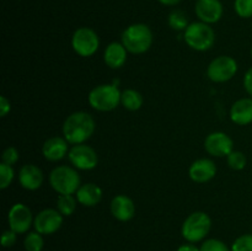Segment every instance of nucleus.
<instances>
[{
  "label": "nucleus",
  "instance_id": "obj_1",
  "mask_svg": "<svg viewBox=\"0 0 252 251\" xmlns=\"http://www.w3.org/2000/svg\"><path fill=\"white\" fill-rule=\"evenodd\" d=\"M96 129L93 116L85 111H76L69 115L63 123V137L71 145L84 144L90 139Z\"/></svg>",
  "mask_w": 252,
  "mask_h": 251
},
{
  "label": "nucleus",
  "instance_id": "obj_2",
  "mask_svg": "<svg viewBox=\"0 0 252 251\" xmlns=\"http://www.w3.org/2000/svg\"><path fill=\"white\" fill-rule=\"evenodd\" d=\"M121 42L128 53L143 54L150 49L153 44V32L145 24L129 25L121 36Z\"/></svg>",
  "mask_w": 252,
  "mask_h": 251
},
{
  "label": "nucleus",
  "instance_id": "obj_3",
  "mask_svg": "<svg viewBox=\"0 0 252 251\" xmlns=\"http://www.w3.org/2000/svg\"><path fill=\"white\" fill-rule=\"evenodd\" d=\"M121 95L122 91L115 84H101L89 93L88 101L94 110L110 112L121 105Z\"/></svg>",
  "mask_w": 252,
  "mask_h": 251
},
{
  "label": "nucleus",
  "instance_id": "obj_4",
  "mask_svg": "<svg viewBox=\"0 0 252 251\" xmlns=\"http://www.w3.org/2000/svg\"><path fill=\"white\" fill-rule=\"evenodd\" d=\"M49 185L58 194H75L81 186V179L75 167L61 165L49 174Z\"/></svg>",
  "mask_w": 252,
  "mask_h": 251
},
{
  "label": "nucleus",
  "instance_id": "obj_5",
  "mask_svg": "<svg viewBox=\"0 0 252 251\" xmlns=\"http://www.w3.org/2000/svg\"><path fill=\"white\" fill-rule=\"evenodd\" d=\"M184 39L193 51L206 52L216 43V32L206 22H192L184 31Z\"/></svg>",
  "mask_w": 252,
  "mask_h": 251
},
{
  "label": "nucleus",
  "instance_id": "obj_6",
  "mask_svg": "<svg viewBox=\"0 0 252 251\" xmlns=\"http://www.w3.org/2000/svg\"><path fill=\"white\" fill-rule=\"evenodd\" d=\"M212 228V219L206 212L197 211L189 214L181 226L182 238L187 243L197 244L207 238Z\"/></svg>",
  "mask_w": 252,
  "mask_h": 251
},
{
  "label": "nucleus",
  "instance_id": "obj_7",
  "mask_svg": "<svg viewBox=\"0 0 252 251\" xmlns=\"http://www.w3.org/2000/svg\"><path fill=\"white\" fill-rule=\"evenodd\" d=\"M71 47L78 56L89 58L98 51L100 38L90 27H79L71 36Z\"/></svg>",
  "mask_w": 252,
  "mask_h": 251
},
{
  "label": "nucleus",
  "instance_id": "obj_8",
  "mask_svg": "<svg viewBox=\"0 0 252 251\" xmlns=\"http://www.w3.org/2000/svg\"><path fill=\"white\" fill-rule=\"evenodd\" d=\"M238 62L230 56H219L214 58L207 66V76L217 84L231 80L238 73Z\"/></svg>",
  "mask_w": 252,
  "mask_h": 251
},
{
  "label": "nucleus",
  "instance_id": "obj_9",
  "mask_svg": "<svg viewBox=\"0 0 252 251\" xmlns=\"http://www.w3.org/2000/svg\"><path fill=\"white\" fill-rule=\"evenodd\" d=\"M68 157L73 167L81 171H90L98 164V155L96 150L85 143L73 145L69 150Z\"/></svg>",
  "mask_w": 252,
  "mask_h": 251
},
{
  "label": "nucleus",
  "instance_id": "obj_10",
  "mask_svg": "<svg viewBox=\"0 0 252 251\" xmlns=\"http://www.w3.org/2000/svg\"><path fill=\"white\" fill-rule=\"evenodd\" d=\"M63 225V214L54 208H46L39 212L33 220L34 230L42 235H52Z\"/></svg>",
  "mask_w": 252,
  "mask_h": 251
},
{
  "label": "nucleus",
  "instance_id": "obj_11",
  "mask_svg": "<svg viewBox=\"0 0 252 251\" xmlns=\"http://www.w3.org/2000/svg\"><path fill=\"white\" fill-rule=\"evenodd\" d=\"M33 220L34 218L31 209L24 203H15L7 214V223L10 229L17 234L27 233L31 225H33Z\"/></svg>",
  "mask_w": 252,
  "mask_h": 251
},
{
  "label": "nucleus",
  "instance_id": "obj_12",
  "mask_svg": "<svg viewBox=\"0 0 252 251\" xmlns=\"http://www.w3.org/2000/svg\"><path fill=\"white\" fill-rule=\"evenodd\" d=\"M204 150L214 157H226L234 150V140L225 132H212L204 139Z\"/></svg>",
  "mask_w": 252,
  "mask_h": 251
},
{
  "label": "nucleus",
  "instance_id": "obj_13",
  "mask_svg": "<svg viewBox=\"0 0 252 251\" xmlns=\"http://www.w3.org/2000/svg\"><path fill=\"white\" fill-rule=\"evenodd\" d=\"M217 175V165L212 159L201 157L189 165V176L196 184H206Z\"/></svg>",
  "mask_w": 252,
  "mask_h": 251
},
{
  "label": "nucleus",
  "instance_id": "obj_14",
  "mask_svg": "<svg viewBox=\"0 0 252 251\" xmlns=\"http://www.w3.org/2000/svg\"><path fill=\"white\" fill-rule=\"evenodd\" d=\"M194 12L199 21L212 25L223 16V5L219 0H197Z\"/></svg>",
  "mask_w": 252,
  "mask_h": 251
},
{
  "label": "nucleus",
  "instance_id": "obj_15",
  "mask_svg": "<svg viewBox=\"0 0 252 251\" xmlns=\"http://www.w3.org/2000/svg\"><path fill=\"white\" fill-rule=\"evenodd\" d=\"M69 143L64 137H51L42 145V154L44 159L51 162L59 161L69 154Z\"/></svg>",
  "mask_w": 252,
  "mask_h": 251
},
{
  "label": "nucleus",
  "instance_id": "obj_16",
  "mask_svg": "<svg viewBox=\"0 0 252 251\" xmlns=\"http://www.w3.org/2000/svg\"><path fill=\"white\" fill-rule=\"evenodd\" d=\"M111 214L118 221H129L135 216V204L126 194H117L110 203Z\"/></svg>",
  "mask_w": 252,
  "mask_h": 251
},
{
  "label": "nucleus",
  "instance_id": "obj_17",
  "mask_svg": "<svg viewBox=\"0 0 252 251\" xmlns=\"http://www.w3.org/2000/svg\"><path fill=\"white\" fill-rule=\"evenodd\" d=\"M19 182L22 188L27 191H36L43 184V172L37 165L25 164L20 169Z\"/></svg>",
  "mask_w": 252,
  "mask_h": 251
},
{
  "label": "nucleus",
  "instance_id": "obj_18",
  "mask_svg": "<svg viewBox=\"0 0 252 251\" xmlns=\"http://www.w3.org/2000/svg\"><path fill=\"white\" fill-rule=\"evenodd\" d=\"M231 122L238 126H249L252 123V98L243 97L236 100L230 107Z\"/></svg>",
  "mask_w": 252,
  "mask_h": 251
},
{
  "label": "nucleus",
  "instance_id": "obj_19",
  "mask_svg": "<svg viewBox=\"0 0 252 251\" xmlns=\"http://www.w3.org/2000/svg\"><path fill=\"white\" fill-rule=\"evenodd\" d=\"M128 51L122 42H111L103 52V62L111 69H120L126 64Z\"/></svg>",
  "mask_w": 252,
  "mask_h": 251
},
{
  "label": "nucleus",
  "instance_id": "obj_20",
  "mask_svg": "<svg viewBox=\"0 0 252 251\" xmlns=\"http://www.w3.org/2000/svg\"><path fill=\"white\" fill-rule=\"evenodd\" d=\"M102 188L98 185L88 182L79 187L76 191L75 197L78 199L79 204L84 207H95L102 199Z\"/></svg>",
  "mask_w": 252,
  "mask_h": 251
},
{
  "label": "nucleus",
  "instance_id": "obj_21",
  "mask_svg": "<svg viewBox=\"0 0 252 251\" xmlns=\"http://www.w3.org/2000/svg\"><path fill=\"white\" fill-rule=\"evenodd\" d=\"M143 102V96L139 91L134 90V89H126L122 91V95H121V105L128 111H138L142 108Z\"/></svg>",
  "mask_w": 252,
  "mask_h": 251
},
{
  "label": "nucleus",
  "instance_id": "obj_22",
  "mask_svg": "<svg viewBox=\"0 0 252 251\" xmlns=\"http://www.w3.org/2000/svg\"><path fill=\"white\" fill-rule=\"evenodd\" d=\"M78 203V199L74 194H58L57 209L63 214V217H70L75 212Z\"/></svg>",
  "mask_w": 252,
  "mask_h": 251
},
{
  "label": "nucleus",
  "instance_id": "obj_23",
  "mask_svg": "<svg viewBox=\"0 0 252 251\" xmlns=\"http://www.w3.org/2000/svg\"><path fill=\"white\" fill-rule=\"evenodd\" d=\"M24 248L26 251H42L44 248L43 235L38 231H30L24 239Z\"/></svg>",
  "mask_w": 252,
  "mask_h": 251
},
{
  "label": "nucleus",
  "instance_id": "obj_24",
  "mask_svg": "<svg viewBox=\"0 0 252 251\" xmlns=\"http://www.w3.org/2000/svg\"><path fill=\"white\" fill-rule=\"evenodd\" d=\"M167 22H169V26L175 31H185L189 25L186 14L181 10H174L170 12Z\"/></svg>",
  "mask_w": 252,
  "mask_h": 251
},
{
  "label": "nucleus",
  "instance_id": "obj_25",
  "mask_svg": "<svg viewBox=\"0 0 252 251\" xmlns=\"http://www.w3.org/2000/svg\"><path fill=\"white\" fill-rule=\"evenodd\" d=\"M226 162H228V166L230 169L235 170V171H241V170H244L246 167L248 159H246V155L243 152H240V150H233L226 157Z\"/></svg>",
  "mask_w": 252,
  "mask_h": 251
},
{
  "label": "nucleus",
  "instance_id": "obj_26",
  "mask_svg": "<svg viewBox=\"0 0 252 251\" xmlns=\"http://www.w3.org/2000/svg\"><path fill=\"white\" fill-rule=\"evenodd\" d=\"M14 177L15 171L14 169H12V166L1 162V164H0V188L6 189L7 187L11 185Z\"/></svg>",
  "mask_w": 252,
  "mask_h": 251
},
{
  "label": "nucleus",
  "instance_id": "obj_27",
  "mask_svg": "<svg viewBox=\"0 0 252 251\" xmlns=\"http://www.w3.org/2000/svg\"><path fill=\"white\" fill-rule=\"evenodd\" d=\"M201 251H231V249L224 241L219 239H207L199 246Z\"/></svg>",
  "mask_w": 252,
  "mask_h": 251
},
{
  "label": "nucleus",
  "instance_id": "obj_28",
  "mask_svg": "<svg viewBox=\"0 0 252 251\" xmlns=\"http://www.w3.org/2000/svg\"><path fill=\"white\" fill-rule=\"evenodd\" d=\"M231 251H252V234H243L231 244Z\"/></svg>",
  "mask_w": 252,
  "mask_h": 251
},
{
  "label": "nucleus",
  "instance_id": "obj_29",
  "mask_svg": "<svg viewBox=\"0 0 252 251\" xmlns=\"http://www.w3.org/2000/svg\"><path fill=\"white\" fill-rule=\"evenodd\" d=\"M234 9L240 17L250 19L252 17V0H235Z\"/></svg>",
  "mask_w": 252,
  "mask_h": 251
},
{
  "label": "nucleus",
  "instance_id": "obj_30",
  "mask_svg": "<svg viewBox=\"0 0 252 251\" xmlns=\"http://www.w3.org/2000/svg\"><path fill=\"white\" fill-rule=\"evenodd\" d=\"M19 157H20V154H19V150H17L16 148H15V147H7L6 149L2 152L1 162H4V164L12 166V165H15L17 161H19Z\"/></svg>",
  "mask_w": 252,
  "mask_h": 251
},
{
  "label": "nucleus",
  "instance_id": "obj_31",
  "mask_svg": "<svg viewBox=\"0 0 252 251\" xmlns=\"http://www.w3.org/2000/svg\"><path fill=\"white\" fill-rule=\"evenodd\" d=\"M17 240V233H15L14 230L9 229V230H5L1 235V245L4 248H11L16 244Z\"/></svg>",
  "mask_w": 252,
  "mask_h": 251
},
{
  "label": "nucleus",
  "instance_id": "obj_32",
  "mask_svg": "<svg viewBox=\"0 0 252 251\" xmlns=\"http://www.w3.org/2000/svg\"><path fill=\"white\" fill-rule=\"evenodd\" d=\"M243 84L244 89H245V91L248 93V95L252 98V68L249 69L245 73V75H244Z\"/></svg>",
  "mask_w": 252,
  "mask_h": 251
},
{
  "label": "nucleus",
  "instance_id": "obj_33",
  "mask_svg": "<svg viewBox=\"0 0 252 251\" xmlns=\"http://www.w3.org/2000/svg\"><path fill=\"white\" fill-rule=\"evenodd\" d=\"M11 111V103L5 96H0V117H5Z\"/></svg>",
  "mask_w": 252,
  "mask_h": 251
},
{
  "label": "nucleus",
  "instance_id": "obj_34",
  "mask_svg": "<svg viewBox=\"0 0 252 251\" xmlns=\"http://www.w3.org/2000/svg\"><path fill=\"white\" fill-rule=\"evenodd\" d=\"M177 251H201L197 245L192 243H186V244H182V245L179 246Z\"/></svg>",
  "mask_w": 252,
  "mask_h": 251
},
{
  "label": "nucleus",
  "instance_id": "obj_35",
  "mask_svg": "<svg viewBox=\"0 0 252 251\" xmlns=\"http://www.w3.org/2000/svg\"><path fill=\"white\" fill-rule=\"evenodd\" d=\"M159 2H161L162 5H166V6H174V5L179 4L181 0H158Z\"/></svg>",
  "mask_w": 252,
  "mask_h": 251
},
{
  "label": "nucleus",
  "instance_id": "obj_36",
  "mask_svg": "<svg viewBox=\"0 0 252 251\" xmlns=\"http://www.w3.org/2000/svg\"><path fill=\"white\" fill-rule=\"evenodd\" d=\"M250 53H251V58H252V46H251V51H250Z\"/></svg>",
  "mask_w": 252,
  "mask_h": 251
},
{
  "label": "nucleus",
  "instance_id": "obj_37",
  "mask_svg": "<svg viewBox=\"0 0 252 251\" xmlns=\"http://www.w3.org/2000/svg\"><path fill=\"white\" fill-rule=\"evenodd\" d=\"M251 234H252V233H251Z\"/></svg>",
  "mask_w": 252,
  "mask_h": 251
}]
</instances>
